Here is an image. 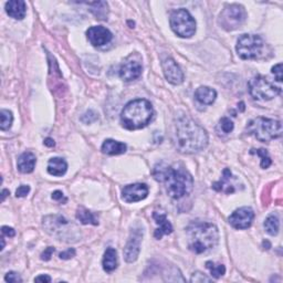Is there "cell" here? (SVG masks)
Instances as JSON below:
<instances>
[{
    "instance_id": "1",
    "label": "cell",
    "mask_w": 283,
    "mask_h": 283,
    "mask_svg": "<svg viewBox=\"0 0 283 283\" xmlns=\"http://www.w3.org/2000/svg\"><path fill=\"white\" fill-rule=\"evenodd\" d=\"M175 142L182 153L194 154L206 149L208 134L194 120L183 114L175 120Z\"/></svg>"
},
{
    "instance_id": "2",
    "label": "cell",
    "mask_w": 283,
    "mask_h": 283,
    "mask_svg": "<svg viewBox=\"0 0 283 283\" xmlns=\"http://www.w3.org/2000/svg\"><path fill=\"white\" fill-rule=\"evenodd\" d=\"M153 176L157 182L165 184L167 194L174 199L189 195L194 188V179L188 172L182 168H173L165 163L156 164Z\"/></svg>"
},
{
    "instance_id": "3",
    "label": "cell",
    "mask_w": 283,
    "mask_h": 283,
    "mask_svg": "<svg viewBox=\"0 0 283 283\" xmlns=\"http://www.w3.org/2000/svg\"><path fill=\"white\" fill-rule=\"evenodd\" d=\"M188 247L192 252L203 253L217 246L219 240L218 229L210 223H192L188 226Z\"/></svg>"
},
{
    "instance_id": "4",
    "label": "cell",
    "mask_w": 283,
    "mask_h": 283,
    "mask_svg": "<svg viewBox=\"0 0 283 283\" xmlns=\"http://www.w3.org/2000/svg\"><path fill=\"white\" fill-rule=\"evenodd\" d=\"M154 116V110L150 101L137 99L127 103L121 113L122 125L134 131L147 126Z\"/></svg>"
},
{
    "instance_id": "5",
    "label": "cell",
    "mask_w": 283,
    "mask_h": 283,
    "mask_svg": "<svg viewBox=\"0 0 283 283\" xmlns=\"http://www.w3.org/2000/svg\"><path fill=\"white\" fill-rule=\"evenodd\" d=\"M247 132L260 142H270L281 136L282 124L271 118L257 117L248 123Z\"/></svg>"
},
{
    "instance_id": "6",
    "label": "cell",
    "mask_w": 283,
    "mask_h": 283,
    "mask_svg": "<svg viewBox=\"0 0 283 283\" xmlns=\"http://www.w3.org/2000/svg\"><path fill=\"white\" fill-rule=\"evenodd\" d=\"M172 30L180 38H190L196 31V21L188 10L180 8L175 10L169 19Z\"/></svg>"
},
{
    "instance_id": "7",
    "label": "cell",
    "mask_w": 283,
    "mask_h": 283,
    "mask_svg": "<svg viewBox=\"0 0 283 283\" xmlns=\"http://www.w3.org/2000/svg\"><path fill=\"white\" fill-rule=\"evenodd\" d=\"M249 92L254 100L269 101L281 93V88L274 86L268 78L257 76L249 82Z\"/></svg>"
},
{
    "instance_id": "8",
    "label": "cell",
    "mask_w": 283,
    "mask_h": 283,
    "mask_svg": "<svg viewBox=\"0 0 283 283\" xmlns=\"http://www.w3.org/2000/svg\"><path fill=\"white\" fill-rule=\"evenodd\" d=\"M263 40L257 35H242L237 41V53L242 60H253L261 55Z\"/></svg>"
},
{
    "instance_id": "9",
    "label": "cell",
    "mask_w": 283,
    "mask_h": 283,
    "mask_svg": "<svg viewBox=\"0 0 283 283\" xmlns=\"http://www.w3.org/2000/svg\"><path fill=\"white\" fill-rule=\"evenodd\" d=\"M247 13L241 5L233 4L226 6L219 16V25L225 30L234 31L243 25L246 21Z\"/></svg>"
},
{
    "instance_id": "10",
    "label": "cell",
    "mask_w": 283,
    "mask_h": 283,
    "mask_svg": "<svg viewBox=\"0 0 283 283\" xmlns=\"http://www.w3.org/2000/svg\"><path fill=\"white\" fill-rule=\"evenodd\" d=\"M142 238H143V229L140 227L133 228L131 230V235H129L125 248H124V258H125L126 262L132 263L137 260L140 251Z\"/></svg>"
},
{
    "instance_id": "11",
    "label": "cell",
    "mask_w": 283,
    "mask_h": 283,
    "mask_svg": "<svg viewBox=\"0 0 283 283\" xmlns=\"http://www.w3.org/2000/svg\"><path fill=\"white\" fill-rule=\"evenodd\" d=\"M254 218V213L250 207H242L237 209L228 218L229 224L235 229H247L251 226Z\"/></svg>"
},
{
    "instance_id": "12",
    "label": "cell",
    "mask_w": 283,
    "mask_h": 283,
    "mask_svg": "<svg viewBox=\"0 0 283 283\" xmlns=\"http://www.w3.org/2000/svg\"><path fill=\"white\" fill-rule=\"evenodd\" d=\"M162 66L164 75H165V78L169 83L174 84V86H178V84L183 83L184 73L175 60L167 58L162 62Z\"/></svg>"
},
{
    "instance_id": "13",
    "label": "cell",
    "mask_w": 283,
    "mask_h": 283,
    "mask_svg": "<svg viewBox=\"0 0 283 283\" xmlns=\"http://www.w3.org/2000/svg\"><path fill=\"white\" fill-rule=\"evenodd\" d=\"M149 195V187L145 184H131L122 190V198L126 202H137Z\"/></svg>"
},
{
    "instance_id": "14",
    "label": "cell",
    "mask_w": 283,
    "mask_h": 283,
    "mask_svg": "<svg viewBox=\"0 0 283 283\" xmlns=\"http://www.w3.org/2000/svg\"><path fill=\"white\" fill-rule=\"evenodd\" d=\"M87 37L90 43L94 47H102L112 40V33L109 29L102 26H93L89 28L87 31Z\"/></svg>"
},
{
    "instance_id": "15",
    "label": "cell",
    "mask_w": 283,
    "mask_h": 283,
    "mask_svg": "<svg viewBox=\"0 0 283 283\" xmlns=\"http://www.w3.org/2000/svg\"><path fill=\"white\" fill-rule=\"evenodd\" d=\"M142 67L140 62L134 59H127L124 63L121 65L120 69V77L122 80L126 82H131L136 80L142 75Z\"/></svg>"
},
{
    "instance_id": "16",
    "label": "cell",
    "mask_w": 283,
    "mask_h": 283,
    "mask_svg": "<svg viewBox=\"0 0 283 283\" xmlns=\"http://www.w3.org/2000/svg\"><path fill=\"white\" fill-rule=\"evenodd\" d=\"M153 218L155 219L156 224L160 226V228H157L154 233V237L156 239H162L163 236L165 235H171L173 233V226L168 222L167 216L165 213H160V211H154L153 213Z\"/></svg>"
},
{
    "instance_id": "17",
    "label": "cell",
    "mask_w": 283,
    "mask_h": 283,
    "mask_svg": "<svg viewBox=\"0 0 283 283\" xmlns=\"http://www.w3.org/2000/svg\"><path fill=\"white\" fill-rule=\"evenodd\" d=\"M233 180V174H231L229 168H226L223 174L222 179L219 182H216L213 184V188L219 191V192H225V194H233L235 192V186L231 183Z\"/></svg>"
},
{
    "instance_id": "18",
    "label": "cell",
    "mask_w": 283,
    "mask_h": 283,
    "mask_svg": "<svg viewBox=\"0 0 283 283\" xmlns=\"http://www.w3.org/2000/svg\"><path fill=\"white\" fill-rule=\"evenodd\" d=\"M6 11L11 18L17 20L24 19L27 13L26 3L22 0H11L6 4Z\"/></svg>"
},
{
    "instance_id": "19",
    "label": "cell",
    "mask_w": 283,
    "mask_h": 283,
    "mask_svg": "<svg viewBox=\"0 0 283 283\" xmlns=\"http://www.w3.org/2000/svg\"><path fill=\"white\" fill-rule=\"evenodd\" d=\"M37 163V158L35 154H32L31 152H25L19 156L18 162H17V167H18L19 172L24 174L32 173L35 169Z\"/></svg>"
},
{
    "instance_id": "20",
    "label": "cell",
    "mask_w": 283,
    "mask_h": 283,
    "mask_svg": "<svg viewBox=\"0 0 283 283\" xmlns=\"http://www.w3.org/2000/svg\"><path fill=\"white\" fill-rule=\"evenodd\" d=\"M196 100L201 104L210 105L217 98V92L209 87H199L195 92Z\"/></svg>"
},
{
    "instance_id": "21",
    "label": "cell",
    "mask_w": 283,
    "mask_h": 283,
    "mask_svg": "<svg viewBox=\"0 0 283 283\" xmlns=\"http://www.w3.org/2000/svg\"><path fill=\"white\" fill-rule=\"evenodd\" d=\"M127 146L122 142H117L114 139H105L102 145V152L107 155H120L126 152Z\"/></svg>"
},
{
    "instance_id": "22",
    "label": "cell",
    "mask_w": 283,
    "mask_h": 283,
    "mask_svg": "<svg viewBox=\"0 0 283 283\" xmlns=\"http://www.w3.org/2000/svg\"><path fill=\"white\" fill-rule=\"evenodd\" d=\"M67 171V164L61 157H53L51 158L48 163V173L52 176H63Z\"/></svg>"
},
{
    "instance_id": "23",
    "label": "cell",
    "mask_w": 283,
    "mask_h": 283,
    "mask_svg": "<svg viewBox=\"0 0 283 283\" xmlns=\"http://www.w3.org/2000/svg\"><path fill=\"white\" fill-rule=\"evenodd\" d=\"M117 268V252L115 249L107 248L103 257V269L106 272H112Z\"/></svg>"
},
{
    "instance_id": "24",
    "label": "cell",
    "mask_w": 283,
    "mask_h": 283,
    "mask_svg": "<svg viewBox=\"0 0 283 283\" xmlns=\"http://www.w3.org/2000/svg\"><path fill=\"white\" fill-rule=\"evenodd\" d=\"M89 7H91V13L96 17L98 19L105 20L107 19V15H109V7L105 2H95V3H86Z\"/></svg>"
},
{
    "instance_id": "25",
    "label": "cell",
    "mask_w": 283,
    "mask_h": 283,
    "mask_svg": "<svg viewBox=\"0 0 283 283\" xmlns=\"http://www.w3.org/2000/svg\"><path fill=\"white\" fill-rule=\"evenodd\" d=\"M77 218H78V220H80V223L83 224V225H89V224L90 225H93V226H98L99 225L98 219L95 218L93 213L88 210L87 208H84L82 206L78 208Z\"/></svg>"
},
{
    "instance_id": "26",
    "label": "cell",
    "mask_w": 283,
    "mask_h": 283,
    "mask_svg": "<svg viewBox=\"0 0 283 283\" xmlns=\"http://www.w3.org/2000/svg\"><path fill=\"white\" fill-rule=\"evenodd\" d=\"M264 229L267 230V233L271 236H276L279 233V228H280V222L278 216L275 215H270L268 216V218L265 219L264 222Z\"/></svg>"
},
{
    "instance_id": "27",
    "label": "cell",
    "mask_w": 283,
    "mask_h": 283,
    "mask_svg": "<svg viewBox=\"0 0 283 283\" xmlns=\"http://www.w3.org/2000/svg\"><path fill=\"white\" fill-rule=\"evenodd\" d=\"M0 118H2V123H0V128L2 131H7L13 125L14 122V115L13 113L8 110H2L0 112Z\"/></svg>"
},
{
    "instance_id": "28",
    "label": "cell",
    "mask_w": 283,
    "mask_h": 283,
    "mask_svg": "<svg viewBox=\"0 0 283 283\" xmlns=\"http://www.w3.org/2000/svg\"><path fill=\"white\" fill-rule=\"evenodd\" d=\"M206 268L210 271V273L215 279H219L220 276H223L226 273V268L224 264H217L213 261H207Z\"/></svg>"
},
{
    "instance_id": "29",
    "label": "cell",
    "mask_w": 283,
    "mask_h": 283,
    "mask_svg": "<svg viewBox=\"0 0 283 283\" xmlns=\"http://www.w3.org/2000/svg\"><path fill=\"white\" fill-rule=\"evenodd\" d=\"M251 154H257L258 156L261 157V165L262 168H268L270 165H271V158L268 154V152L267 150H263V149H260V150H251Z\"/></svg>"
},
{
    "instance_id": "30",
    "label": "cell",
    "mask_w": 283,
    "mask_h": 283,
    "mask_svg": "<svg viewBox=\"0 0 283 283\" xmlns=\"http://www.w3.org/2000/svg\"><path fill=\"white\" fill-rule=\"evenodd\" d=\"M219 128L222 129V131L225 134L231 133V132L234 131V123H233V121L230 120V118L223 117L222 120L219 121Z\"/></svg>"
},
{
    "instance_id": "31",
    "label": "cell",
    "mask_w": 283,
    "mask_h": 283,
    "mask_svg": "<svg viewBox=\"0 0 283 283\" xmlns=\"http://www.w3.org/2000/svg\"><path fill=\"white\" fill-rule=\"evenodd\" d=\"M98 113L92 111V110H90L88 111L87 113H84V114L82 115L81 117V121L83 123H86V124H90V123H93L95 122L96 120H98Z\"/></svg>"
},
{
    "instance_id": "32",
    "label": "cell",
    "mask_w": 283,
    "mask_h": 283,
    "mask_svg": "<svg viewBox=\"0 0 283 283\" xmlns=\"http://www.w3.org/2000/svg\"><path fill=\"white\" fill-rule=\"evenodd\" d=\"M213 280L210 278H208L203 273L201 272H196L192 274L190 282H195V283H202V282H211Z\"/></svg>"
},
{
    "instance_id": "33",
    "label": "cell",
    "mask_w": 283,
    "mask_h": 283,
    "mask_svg": "<svg viewBox=\"0 0 283 283\" xmlns=\"http://www.w3.org/2000/svg\"><path fill=\"white\" fill-rule=\"evenodd\" d=\"M5 281L9 282V283H16V282H22V279L20 278V275L18 273L11 271V272H8L7 274H6Z\"/></svg>"
},
{
    "instance_id": "34",
    "label": "cell",
    "mask_w": 283,
    "mask_h": 283,
    "mask_svg": "<svg viewBox=\"0 0 283 283\" xmlns=\"http://www.w3.org/2000/svg\"><path fill=\"white\" fill-rule=\"evenodd\" d=\"M75 256H76V250L73 248H69V249H67V250L61 252L59 254L60 259H63V260H69V259L75 257Z\"/></svg>"
},
{
    "instance_id": "35",
    "label": "cell",
    "mask_w": 283,
    "mask_h": 283,
    "mask_svg": "<svg viewBox=\"0 0 283 283\" xmlns=\"http://www.w3.org/2000/svg\"><path fill=\"white\" fill-rule=\"evenodd\" d=\"M30 191V187L28 185H21L20 187L16 190V196L17 197H25Z\"/></svg>"
},
{
    "instance_id": "36",
    "label": "cell",
    "mask_w": 283,
    "mask_h": 283,
    "mask_svg": "<svg viewBox=\"0 0 283 283\" xmlns=\"http://www.w3.org/2000/svg\"><path fill=\"white\" fill-rule=\"evenodd\" d=\"M272 73L275 77V80L278 82L282 81V64L279 63L272 67Z\"/></svg>"
},
{
    "instance_id": "37",
    "label": "cell",
    "mask_w": 283,
    "mask_h": 283,
    "mask_svg": "<svg viewBox=\"0 0 283 283\" xmlns=\"http://www.w3.org/2000/svg\"><path fill=\"white\" fill-rule=\"evenodd\" d=\"M54 251H55V249L53 247H48L46 250L42 252L41 259L44 260V261H49V260L51 259V257H52V254H53Z\"/></svg>"
},
{
    "instance_id": "38",
    "label": "cell",
    "mask_w": 283,
    "mask_h": 283,
    "mask_svg": "<svg viewBox=\"0 0 283 283\" xmlns=\"http://www.w3.org/2000/svg\"><path fill=\"white\" fill-rule=\"evenodd\" d=\"M2 233H3V235L10 237V238L15 237V235H16L15 229L11 228V227H7V226H4V227L2 228Z\"/></svg>"
},
{
    "instance_id": "39",
    "label": "cell",
    "mask_w": 283,
    "mask_h": 283,
    "mask_svg": "<svg viewBox=\"0 0 283 283\" xmlns=\"http://www.w3.org/2000/svg\"><path fill=\"white\" fill-rule=\"evenodd\" d=\"M52 199L56 200V201H62V199H63L64 201H66V199L64 198L63 192L60 191V190H55L53 192V194H52Z\"/></svg>"
},
{
    "instance_id": "40",
    "label": "cell",
    "mask_w": 283,
    "mask_h": 283,
    "mask_svg": "<svg viewBox=\"0 0 283 283\" xmlns=\"http://www.w3.org/2000/svg\"><path fill=\"white\" fill-rule=\"evenodd\" d=\"M36 282H51V278L47 274H42V275H39L35 279Z\"/></svg>"
},
{
    "instance_id": "41",
    "label": "cell",
    "mask_w": 283,
    "mask_h": 283,
    "mask_svg": "<svg viewBox=\"0 0 283 283\" xmlns=\"http://www.w3.org/2000/svg\"><path fill=\"white\" fill-rule=\"evenodd\" d=\"M44 145L48 146V147H53L55 145V143H54V140L52 138L48 137V138L44 139Z\"/></svg>"
},
{
    "instance_id": "42",
    "label": "cell",
    "mask_w": 283,
    "mask_h": 283,
    "mask_svg": "<svg viewBox=\"0 0 283 283\" xmlns=\"http://www.w3.org/2000/svg\"><path fill=\"white\" fill-rule=\"evenodd\" d=\"M7 194H9V190H7V189H4V190H3V192H2V200H3V201H5L6 197H7Z\"/></svg>"
}]
</instances>
